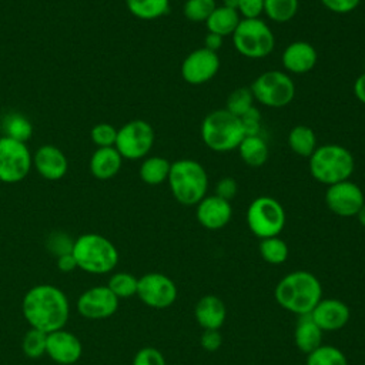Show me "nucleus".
<instances>
[{
  "label": "nucleus",
  "instance_id": "obj_1",
  "mask_svg": "<svg viewBox=\"0 0 365 365\" xmlns=\"http://www.w3.org/2000/svg\"><path fill=\"white\" fill-rule=\"evenodd\" d=\"M21 309L30 327L46 334L63 329L70 317L66 294L50 284L31 287L23 297Z\"/></svg>",
  "mask_w": 365,
  "mask_h": 365
},
{
  "label": "nucleus",
  "instance_id": "obj_2",
  "mask_svg": "<svg viewBox=\"0 0 365 365\" xmlns=\"http://www.w3.org/2000/svg\"><path fill=\"white\" fill-rule=\"evenodd\" d=\"M274 297L284 309L299 317L308 315L322 299V287L314 274L294 271L277 284Z\"/></svg>",
  "mask_w": 365,
  "mask_h": 365
},
{
  "label": "nucleus",
  "instance_id": "obj_3",
  "mask_svg": "<svg viewBox=\"0 0 365 365\" xmlns=\"http://www.w3.org/2000/svg\"><path fill=\"white\" fill-rule=\"evenodd\" d=\"M308 160L311 177L327 187L349 180L355 168L351 151L334 143L317 147Z\"/></svg>",
  "mask_w": 365,
  "mask_h": 365
},
{
  "label": "nucleus",
  "instance_id": "obj_4",
  "mask_svg": "<svg viewBox=\"0 0 365 365\" xmlns=\"http://www.w3.org/2000/svg\"><path fill=\"white\" fill-rule=\"evenodd\" d=\"M167 182L177 202L197 205L207 195L208 175L198 161L181 158L171 163Z\"/></svg>",
  "mask_w": 365,
  "mask_h": 365
},
{
  "label": "nucleus",
  "instance_id": "obj_5",
  "mask_svg": "<svg viewBox=\"0 0 365 365\" xmlns=\"http://www.w3.org/2000/svg\"><path fill=\"white\" fill-rule=\"evenodd\" d=\"M200 134L202 143L215 153L235 150L245 137L240 118L225 108L208 113L201 123Z\"/></svg>",
  "mask_w": 365,
  "mask_h": 365
},
{
  "label": "nucleus",
  "instance_id": "obj_6",
  "mask_svg": "<svg viewBox=\"0 0 365 365\" xmlns=\"http://www.w3.org/2000/svg\"><path fill=\"white\" fill-rule=\"evenodd\" d=\"M73 255L77 268L90 274H107L118 262V251L115 245L106 237L87 232L74 240Z\"/></svg>",
  "mask_w": 365,
  "mask_h": 365
},
{
  "label": "nucleus",
  "instance_id": "obj_7",
  "mask_svg": "<svg viewBox=\"0 0 365 365\" xmlns=\"http://www.w3.org/2000/svg\"><path fill=\"white\" fill-rule=\"evenodd\" d=\"M235 50L247 58H264L275 47V37L269 26L258 19H241L232 33Z\"/></svg>",
  "mask_w": 365,
  "mask_h": 365
},
{
  "label": "nucleus",
  "instance_id": "obj_8",
  "mask_svg": "<svg viewBox=\"0 0 365 365\" xmlns=\"http://www.w3.org/2000/svg\"><path fill=\"white\" fill-rule=\"evenodd\" d=\"M250 88L254 100L269 108L285 107L295 97V84L291 76L279 70L261 73Z\"/></svg>",
  "mask_w": 365,
  "mask_h": 365
},
{
  "label": "nucleus",
  "instance_id": "obj_9",
  "mask_svg": "<svg viewBox=\"0 0 365 365\" xmlns=\"http://www.w3.org/2000/svg\"><path fill=\"white\" fill-rule=\"evenodd\" d=\"M247 224L250 231L261 240L277 237L285 225L284 207L272 197H257L248 205Z\"/></svg>",
  "mask_w": 365,
  "mask_h": 365
},
{
  "label": "nucleus",
  "instance_id": "obj_10",
  "mask_svg": "<svg viewBox=\"0 0 365 365\" xmlns=\"http://www.w3.org/2000/svg\"><path fill=\"white\" fill-rule=\"evenodd\" d=\"M155 135L150 123L145 120H131L117 130L114 147L125 160L145 158L153 148Z\"/></svg>",
  "mask_w": 365,
  "mask_h": 365
},
{
  "label": "nucleus",
  "instance_id": "obj_11",
  "mask_svg": "<svg viewBox=\"0 0 365 365\" xmlns=\"http://www.w3.org/2000/svg\"><path fill=\"white\" fill-rule=\"evenodd\" d=\"M33 165V155L26 143L0 137V181L16 184L23 181Z\"/></svg>",
  "mask_w": 365,
  "mask_h": 365
},
{
  "label": "nucleus",
  "instance_id": "obj_12",
  "mask_svg": "<svg viewBox=\"0 0 365 365\" xmlns=\"http://www.w3.org/2000/svg\"><path fill=\"white\" fill-rule=\"evenodd\" d=\"M138 298L148 307L164 309L177 299V287L171 278L161 272H148L138 278Z\"/></svg>",
  "mask_w": 365,
  "mask_h": 365
},
{
  "label": "nucleus",
  "instance_id": "obj_13",
  "mask_svg": "<svg viewBox=\"0 0 365 365\" xmlns=\"http://www.w3.org/2000/svg\"><path fill=\"white\" fill-rule=\"evenodd\" d=\"M364 202L365 197L361 187L351 180L327 187L325 204L335 215L355 217Z\"/></svg>",
  "mask_w": 365,
  "mask_h": 365
},
{
  "label": "nucleus",
  "instance_id": "obj_14",
  "mask_svg": "<svg viewBox=\"0 0 365 365\" xmlns=\"http://www.w3.org/2000/svg\"><path fill=\"white\" fill-rule=\"evenodd\" d=\"M218 53L205 47L192 50L181 63V77L191 86H201L210 81L220 70Z\"/></svg>",
  "mask_w": 365,
  "mask_h": 365
},
{
  "label": "nucleus",
  "instance_id": "obj_15",
  "mask_svg": "<svg viewBox=\"0 0 365 365\" xmlns=\"http://www.w3.org/2000/svg\"><path fill=\"white\" fill-rule=\"evenodd\" d=\"M118 308V298L107 285L93 287L77 299V311L87 319H106Z\"/></svg>",
  "mask_w": 365,
  "mask_h": 365
},
{
  "label": "nucleus",
  "instance_id": "obj_16",
  "mask_svg": "<svg viewBox=\"0 0 365 365\" xmlns=\"http://www.w3.org/2000/svg\"><path fill=\"white\" fill-rule=\"evenodd\" d=\"M81 351L83 346L80 339L64 328L47 334L46 354L54 362L60 365H71L80 359Z\"/></svg>",
  "mask_w": 365,
  "mask_h": 365
},
{
  "label": "nucleus",
  "instance_id": "obj_17",
  "mask_svg": "<svg viewBox=\"0 0 365 365\" xmlns=\"http://www.w3.org/2000/svg\"><path fill=\"white\" fill-rule=\"evenodd\" d=\"M198 222L207 230H221L225 227L232 215L231 202L220 198L218 195H205L198 204L195 211Z\"/></svg>",
  "mask_w": 365,
  "mask_h": 365
},
{
  "label": "nucleus",
  "instance_id": "obj_18",
  "mask_svg": "<svg viewBox=\"0 0 365 365\" xmlns=\"http://www.w3.org/2000/svg\"><path fill=\"white\" fill-rule=\"evenodd\" d=\"M33 165L36 171L48 181L61 180L68 170L66 154L51 144H46L37 148L33 155Z\"/></svg>",
  "mask_w": 365,
  "mask_h": 365
},
{
  "label": "nucleus",
  "instance_id": "obj_19",
  "mask_svg": "<svg viewBox=\"0 0 365 365\" xmlns=\"http://www.w3.org/2000/svg\"><path fill=\"white\" fill-rule=\"evenodd\" d=\"M309 315L322 331H336L348 322L349 308L339 299L327 298L321 299Z\"/></svg>",
  "mask_w": 365,
  "mask_h": 365
},
{
  "label": "nucleus",
  "instance_id": "obj_20",
  "mask_svg": "<svg viewBox=\"0 0 365 365\" xmlns=\"http://www.w3.org/2000/svg\"><path fill=\"white\" fill-rule=\"evenodd\" d=\"M317 58L315 47L304 40L289 43L281 56L284 68L291 74H305L311 71L317 64Z\"/></svg>",
  "mask_w": 365,
  "mask_h": 365
},
{
  "label": "nucleus",
  "instance_id": "obj_21",
  "mask_svg": "<svg viewBox=\"0 0 365 365\" xmlns=\"http://www.w3.org/2000/svg\"><path fill=\"white\" fill-rule=\"evenodd\" d=\"M123 160L115 147L97 148L90 158V171L97 180H111L118 174Z\"/></svg>",
  "mask_w": 365,
  "mask_h": 365
},
{
  "label": "nucleus",
  "instance_id": "obj_22",
  "mask_svg": "<svg viewBox=\"0 0 365 365\" xmlns=\"http://www.w3.org/2000/svg\"><path fill=\"white\" fill-rule=\"evenodd\" d=\"M197 322L204 329H220L225 321V305L215 295H204L194 308Z\"/></svg>",
  "mask_w": 365,
  "mask_h": 365
},
{
  "label": "nucleus",
  "instance_id": "obj_23",
  "mask_svg": "<svg viewBox=\"0 0 365 365\" xmlns=\"http://www.w3.org/2000/svg\"><path fill=\"white\" fill-rule=\"evenodd\" d=\"M322 332L324 331L314 322L309 314L301 315L294 332L295 345L304 354H309L322 345Z\"/></svg>",
  "mask_w": 365,
  "mask_h": 365
},
{
  "label": "nucleus",
  "instance_id": "obj_24",
  "mask_svg": "<svg viewBox=\"0 0 365 365\" xmlns=\"http://www.w3.org/2000/svg\"><path fill=\"white\" fill-rule=\"evenodd\" d=\"M241 21V16L237 10L228 9L225 6H217L210 17L205 20V27L208 33L218 34L221 37L232 36L237 26Z\"/></svg>",
  "mask_w": 365,
  "mask_h": 365
},
{
  "label": "nucleus",
  "instance_id": "obj_25",
  "mask_svg": "<svg viewBox=\"0 0 365 365\" xmlns=\"http://www.w3.org/2000/svg\"><path fill=\"white\" fill-rule=\"evenodd\" d=\"M241 160L252 168L262 167L268 160V144L258 135H245L237 147Z\"/></svg>",
  "mask_w": 365,
  "mask_h": 365
},
{
  "label": "nucleus",
  "instance_id": "obj_26",
  "mask_svg": "<svg viewBox=\"0 0 365 365\" xmlns=\"http://www.w3.org/2000/svg\"><path fill=\"white\" fill-rule=\"evenodd\" d=\"M171 163L160 155L145 157L140 165V178L148 185H158L167 181Z\"/></svg>",
  "mask_w": 365,
  "mask_h": 365
},
{
  "label": "nucleus",
  "instance_id": "obj_27",
  "mask_svg": "<svg viewBox=\"0 0 365 365\" xmlns=\"http://www.w3.org/2000/svg\"><path fill=\"white\" fill-rule=\"evenodd\" d=\"M288 145L297 155L309 158V155L318 147L317 135L314 130L308 125H295L288 134Z\"/></svg>",
  "mask_w": 365,
  "mask_h": 365
},
{
  "label": "nucleus",
  "instance_id": "obj_28",
  "mask_svg": "<svg viewBox=\"0 0 365 365\" xmlns=\"http://www.w3.org/2000/svg\"><path fill=\"white\" fill-rule=\"evenodd\" d=\"M128 11L140 20H155L170 9V0H125Z\"/></svg>",
  "mask_w": 365,
  "mask_h": 365
},
{
  "label": "nucleus",
  "instance_id": "obj_29",
  "mask_svg": "<svg viewBox=\"0 0 365 365\" xmlns=\"http://www.w3.org/2000/svg\"><path fill=\"white\" fill-rule=\"evenodd\" d=\"M3 130L6 137H10L21 143H26L33 135L31 121L26 115L19 113H11L4 117Z\"/></svg>",
  "mask_w": 365,
  "mask_h": 365
},
{
  "label": "nucleus",
  "instance_id": "obj_30",
  "mask_svg": "<svg viewBox=\"0 0 365 365\" xmlns=\"http://www.w3.org/2000/svg\"><path fill=\"white\" fill-rule=\"evenodd\" d=\"M298 0H264V14L275 23L292 20L298 11Z\"/></svg>",
  "mask_w": 365,
  "mask_h": 365
},
{
  "label": "nucleus",
  "instance_id": "obj_31",
  "mask_svg": "<svg viewBox=\"0 0 365 365\" xmlns=\"http://www.w3.org/2000/svg\"><path fill=\"white\" fill-rule=\"evenodd\" d=\"M288 245L284 240L277 237L262 238L259 242V254L264 261L272 265H278L287 261L288 258Z\"/></svg>",
  "mask_w": 365,
  "mask_h": 365
},
{
  "label": "nucleus",
  "instance_id": "obj_32",
  "mask_svg": "<svg viewBox=\"0 0 365 365\" xmlns=\"http://www.w3.org/2000/svg\"><path fill=\"white\" fill-rule=\"evenodd\" d=\"M307 355V365H348L344 352L332 345H321Z\"/></svg>",
  "mask_w": 365,
  "mask_h": 365
},
{
  "label": "nucleus",
  "instance_id": "obj_33",
  "mask_svg": "<svg viewBox=\"0 0 365 365\" xmlns=\"http://www.w3.org/2000/svg\"><path fill=\"white\" fill-rule=\"evenodd\" d=\"M137 285H138V278H135L130 272L113 274L107 282V287L118 299H124L135 295Z\"/></svg>",
  "mask_w": 365,
  "mask_h": 365
},
{
  "label": "nucleus",
  "instance_id": "obj_34",
  "mask_svg": "<svg viewBox=\"0 0 365 365\" xmlns=\"http://www.w3.org/2000/svg\"><path fill=\"white\" fill-rule=\"evenodd\" d=\"M254 96L250 87H238L230 93L225 104V110L238 118L254 107Z\"/></svg>",
  "mask_w": 365,
  "mask_h": 365
},
{
  "label": "nucleus",
  "instance_id": "obj_35",
  "mask_svg": "<svg viewBox=\"0 0 365 365\" xmlns=\"http://www.w3.org/2000/svg\"><path fill=\"white\" fill-rule=\"evenodd\" d=\"M46 345H47V334L36 328H30L24 334L23 342H21L24 355L33 359H37L46 354Z\"/></svg>",
  "mask_w": 365,
  "mask_h": 365
},
{
  "label": "nucleus",
  "instance_id": "obj_36",
  "mask_svg": "<svg viewBox=\"0 0 365 365\" xmlns=\"http://www.w3.org/2000/svg\"><path fill=\"white\" fill-rule=\"evenodd\" d=\"M215 7V0H185L182 6V14L190 21L205 23Z\"/></svg>",
  "mask_w": 365,
  "mask_h": 365
},
{
  "label": "nucleus",
  "instance_id": "obj_37",
  "mask_svg": "<svg viewBox=\"0 0 365 365\" xmlns=\"http://www.w3.org/2000/svg\"><path fill=\"white\" fill-rule=\"evenodd\" d=\"M117 130L113 124L108 123H98L96 124L91 131V140L97 145V148L101 147H114L115 138H117Z\"/></svg>",
  "mask_w": 365,
  "mask_h": 365
},
{
  "label": "nucleus",
  "instance_id": "obj_38",
  "mask_svg": "<svg viewBox=\"0 0 365 365\" xmlns=\"http://www.w3.org/2000/svg\"><path fill=\"white\" fill-rule=\"evenodd\" d=\"M73 245L74 240L63 231H54L47 238V248L56 257L73 252Z\"/></svg>",
  "mask_w": 365,
  "mask_h": 365
},
{
  "label": "nucleus",
  "instance_id": "obj_39",
  "mask_svg": "<svg viewBox=\"0 0 365 365\" xmlns=\"http://www.w3.org/2000/svg\"><path fill=\"white\" fill-rule=\"evenodd\" d=\"M242 130L245 133V135H258L259 130H261V113L259 110L254 106L252 108H250L245 114H242L240 117Z\"/></svg>",
  "mask_w": 365,
  "mask_h": 365
},
{
  "label": "nucleus",
  "instance_id": "obj_40",
  "mask_svg": "<svg viewBox=\"0 0 365 365\" xmlns=\"http://www.w3.org/2000/svg\"><path fill=\"white\" fill-rule=\"evenodd\" d=\"M133 365H165V359L158 349L145 346L134 355Z\"/></svg>",
  "mask_w": 365,
  "mask_h": 365
},
{
  "label": "nucleus",
  "instance_id": "obj_41",
  "mask_svg": "<svg viewBox=\"0 0 365 365\" xmlns=\"http://www.w3.org/2000/svg\"><path fill=\"white\" fill-rule=\"evenodd\" d=\"M237 11L241 19H258L264 13V0H240Z\"/></svg>",
  "mask_w": 365,
  "mask_h": 365
},
{
  "label": "nucleus",
  "instance_id": "obj_42",
  "mask_svg": "<svg viewBox=\"0 0 365 365\" xmlns=\"http://www.w3.org/2000/svg\"><path fill=\"white\" fill-rule=\"evenodd\" d=\"M325 9L336 14H346L354 11L361 0H319Z\"/></svg>",
  "mask_w": 365,
  "mask_h": 365
},
{
  "label": "nucleus",
  "instance_id": "obj_43",
  "mask_svg": "<svg viewBox=\"0 0 365 365\" xmlns=\"http://www.w3.org/2000/svg\"><path fill=\"white\" fill-rule=\"evenodd\" d=\"M237 191H238L237 181L231 177H224V178L218 180V182L215 185V195H218L220 198L227 200L230 202L237 195Z\"/></svg>",
  "mask_w": 365,
  "mask_h": 365
},
{
  "label": "nucleus",
  "instance_id": "obj_44",
  "mask_svg": "<svg viewBox=\"0 0 365 365\" xmlns=\"http://www.w3.org/2000/svg\"><path fill=\"white\" fill-rule=\"evenodd\" d=\"M200 342L205 351L214 352L221 346L222 335L218 329H204V332L200 336Z\"/></svg>",
  "mask_w": 365,
  "mask_h": 365
},
{
  "label": "nucleus",
  "instance_id": "obj_45",
  "mask_svg": "<svg viewBox=\"0 0 365 365\" xmlns=\"http://www.w3.org/2000/svg\"><path fill=\"white\" fill-rule=\"evenodd\" d=\"M57 268L61 272H71V271H74L77 268V261H76L73 252L57 257Z\"/></svg>",
  "mask_w": 365,
  "mask_h": 365
},
{
  "label": "nucleus",
  "instance_id": "obj_46",
  "mask_svg": "<svg viewBox=\"0 0 365 365\" xmlns=\"http://www.w3.org/2000/svg\"><path fill=\"white\" fill-rule=\"evenodd\" d=\"M222 44H224V37H221L218 34H214V33H207L205 41H204L205 48L218 53V50L222 47Z\"/></svg>",
  "mask_w": 365,
  "mask_h": 365
},
{
  "label": "nucleus",
  "instance_id": "obj_47",
  "mask_svg": "<svg viewBox=\"0 0 365 365\" xmlns=\"http://www.w3.org/2000/svg\"><path fill=\"white\" fill-rule=\"evenodd\" d=\"M354 96L356 97L358 101L365 104V73L356 77L354 83Z\"/></svg>",
  "mask_w": 365,
  "mask_h": 365
},
{
  "label": "nucleus",
  "instance_id": "obj_48",
  "mask_svg": "<svg viewBox=\"0 0 365 365\" xmlns=\"http://www.w3.org/2000/svg\"><path fill=\"white\" fill-rule=\"evenodd\" d=\"M355 217L358 218L359 224H361L362 227H365V202H364V205L359 208V211L356 212V215H355Z\"/></svg>",
  "mask_w": 365,
  "mask_h": 365
},
{
  "label": "nucleus",
  "instance_id": "obj_49",
  "mask_svg": "<svg viewBox=\"0 0 365 365\" xmlns=\"http://www.w3.org/2000/svg\"><path fill=\"white\" fill-rule=\"evenodd\" d=\"M238 1H240V0H222V6H225V7H228V9L237 10V9H238Z\"/></svg>",
  "mask_w": 365,
  "mask_h": 365
}]
</instances>
